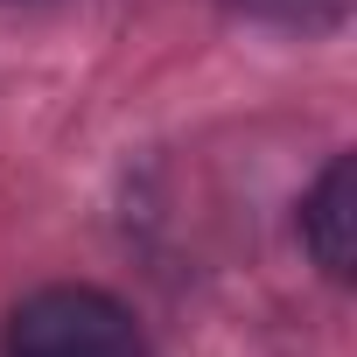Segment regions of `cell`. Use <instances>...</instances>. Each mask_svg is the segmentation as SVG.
<instances>
[{"label": "cell", "mask_w": 357, "mask_h": 357, "mask_svg": "<svg viewBox=\"0 0 357 357\" xmlns=\"http://www.w3.org/2000/svg\"><path fill=\"white\" fill-rule=\"evenodd\" d=\"M8 357H147L133 315L98 287H43L8 315Z\"/></svg>", "instance_id": "obj_1"}, {"label": "cell", "mask_w": 357, "mask_h": 357, "mask_svg": "<svg viewBox=\"0 0 357 357\" xmlns=\"http://www.w3.org/2000/svg\"><path fill=\"white\" fill-rule=\"evenodd\" d=\"M301 238H308V252L329 280H350V252H357V168H350V154H336L322 168V183L308 190Z\"/></svg>", "instance_id": "obj_2"}]
</instances>
